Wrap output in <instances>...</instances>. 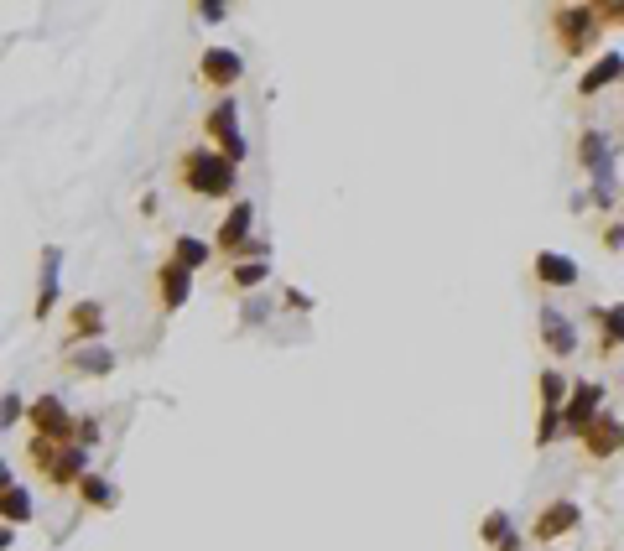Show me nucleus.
Wrapping results in <instances>:
<instances>
[{
	"label": "nucleus",
	"mask_w": 624,
	"mask_h": 551,
	"mask_svg": "<svg viewBox=\"0 0 624 551\" xmlns=\"http://www.w3.org/2000/svg\"><path fill=\"white\" fill-rule=\"evenodd\" d=\"M58 286H63V245H42L37 255V302H32V323H47L58 312Z\"/></svg>",
	"instance_id": "nucleus-11"
},
{
	"label": "nucleus",
	"mask_w": 624,
	"mask_h": 551,
	"mask_svg": "<svg viewBox=\"0 0 624 551\" xmlns=\"http://www.w3.org/2000/svg\"><path fill=\"white\" fill-rule=\"evenodd\" d=\"M11 541H16V531H11V526H0V551H11Z\"/></svg>",
	"instance_id": "nucleus-34"
},
{
	"label": "nucleus",
	"mask_w": 624,
	"mask_h": 551,
	"mask_svg": "<svg viewBox=\"0 0 624 551\" xmlns=\"http://www.w3.org/2000/svg\"><path fill=\"white\" fill-rule=\"evenodd\" d=\"M63 364L73 375H84V380H104V375H115V349L110 344H84V349H63Z\"/></svg>",
	"instance_id": "nucleus-17"
},
{
	"label": "nucleus",
	"mask_w": 624,
	"mask_h": 551,
	"mask_svg": "<svg viewBox=\"0 0 624 551\" xmlns=\"http://www.w3.org/2000/svg\"><path fill=\"white\" fill-rule=\"evenodd\" d=\"M177 182L203 203H224L234 188H240V167L214 146H188L177 156Z\"/></svg>",
	"instance_id": "nucleus-1"
},
{
	"label": "nucleus",
	"mask_w": 624,
	"mask_h": 551,
	"mask_svg": "<svg viewBox=\"0 0 624 551\" xmlns=\"http://www.w3.org/2000/svg\"><path fill=\"white\" fill-rule=\"evenodd\" d=\"M214 255H219L214 240H198V234H177V240H172V260H177V266H188L193 276H198Z\"/></svg>",
	"instance_id": "nucleus-22"
},
{
	"label": "nucleus",
	"mask_w": 624,
	"mask_h": 551,
	"mask_svg": "<svg viewBox=\"0 0 624 551\" xmlns=\"http://www.w3.org/2000/svg\"><path fill=\"white\" fill-rule=\"evenodd\" d=\"M604 385L598 380H572L567 390V406H562V437H583L598 416H604Z\"/></svg>",
	"instance_id": "nucleus-6"
},
{
	"label": "nucleus",
	"mask_w": 624,
	"mask_h": 551,
	"mask_svg": "<svg viewBox=\"0 0 624 551\" xmlns=\"http://www.w3.org/2000/svg\"><path fill=\"white\" fill-rule=\"evenodd\" d=\"M11 484H16V468H11V463H6V458H0V494H6V489H11Z\"/></svg>",
	"instance_id": "nucleus-33"
},
{
	"label": "nucleus",
	"mask_w": 624,
	"mask_h": 551,
	"mask_svg": "<svg viewBox=\"0 0 624 551\" xmlns=\"http://www.w3.org/2000/svg\"><path fill=\"white\" fill-rule=\"evenodd\" d=\"M260 318H266V302H260V297L245 302V323H260Z\"/></svg>",
	"instance_id": "nucleus-32"
},
{
	"label": "nucleus",
	"mask_w": 624,
	"mask_h": 551,
	"mask_svg": "<svg viewBox=\"0 0 624 551\" xmlns=\"http://www.w3.org/2000/svg\"><path fill=\"white\" fill-rule=\"evenodd\" d=\"M26 463L42 474V484H52V489H78V479L89 474V448H78V442H42V437H32L26 442Z\"/></svg>",
	"instance_id": "nucleus-2"
},
{
	"label": "nucleus",
	"mask_w": 624,
	"mask_h": 551,
	"mask_svg": "<svg viewBox=\"0 0 624 551\" xmlns=\"http://www.w3.org/2000/svg\"><path fill=\"white\" fill-rule=\"evenodd\" d=\"M224 16H229L224 0H203V6H198V21H224Z\"/></svg>",
	"instance_id": "nucleus-30"
},
{
	"label": "nucleus",
	"mask_w": 624,
	"mask_h": 551,
	"mask_svg": "<svg viewBox=\"0 0 624 551\" xmlns=\"http://www.w3.org/2000/svg\"><path fill=\"white\" fill-rule=\"evenodd\" d=\"M588 318H593V328H598V354L624 349V302H614V307H593Z\"/></svg>",
	"instance_id": "nucleus-19"
},
{
	"label": "nucleus",
	"mask_w": 624,
	"mask_h": 551,
	"mask_svg": "<svg viewBox=\"0 0 624 551\" xmlns=\"http://www.w3.org/2000/svg\"><path fill=\"white\" fill-rule=\"evenodd\" d=\"M281 302L292 307V312H312V297H307V292H297V286H286V292H281Z\"/></svg>",
	"instance_id": "nucleus-29"
},
{
	"label": "nucleus",
	"mask_w": 624,
	"mask_h": 551,
	"mask_svg": "<svg viewBox=\"0 0 624 551\" xmlns=\"http://www.w3.org/2000/svg\"><path fill=\"white\" fill-rule=\"evenodd\" d=\"M552 26H557L562 58H588L604 42V21H598L593 6H562V11H552Z\"/></svg>",
	"instance_id": "nucleus-3"
},
{
	"label": "nucleus",
	"mask_w": 624,
	"mask_h": 551,
	"mask_svg": "<svg viewBox=\"0 0 624 551\" xmlns=\"http://www.w3.org/2000/svg\"><path fill=\"white\" fill-rule=\"evenodd\" d=\"M578 162L593 172H609V136L604 130H583L578 136Z\"/></svg>",
	"instance_id": "nucleus-25"
},
{
	"label": "nucleus",
	"mask_w": 624,
	"mask_h": 551,
	"mask_svg": "<svg viewBox=\"0 0 624 551\" xmlns=\"http://www.w3.org/2000/svg\"><path fill=\"white\" fill-rule=\"evenodd\" d=\"M583 526V505L578 500H552L536 520H531V541H541V546H552V541H562V536H572Z\"/></svg>",
	"instance_id": "nucleus-12"
},
{
	"label": "nucleus",
	"mask_w": 624,
	"mask_h": 551,
	"mask_svg": "<svg viewBox=\"0 0 624 551\" xmlns=\"http://www.w3.org/2000/svg\"><path fill=\"white\" fill-rule=\"evenodd\" d=\"M624 78V52H604V58H593V68L578 78V94L593 99V94H604L609 84H619Z\"/></svg>",
	"instance_id": "nucleus-18"
},
{
	"label": "nucleus",
	"mask_w": 624,
	"mask_h": 551,
	"mask_svg": "<svg viewBox=\"0 0 624 551\" xmlns=\"http://www.w3.org/2000/svg\"><path fill=\"white\" fill-rule=\"evenodd\" d=\"M598 240H604V250H624V224H609Z\"/></svg>",
	"instance_id": "nucleus-31"
},
{
	"label": "nucleus",
	"mask_w": 624,
	"mask_h": 551,
	"mask_svg": "<svg viewBox=\"0 0 624 551\" xmlns=\"http://www.w3.org/2000/svg\"><path fill=\"white\" fill-rule=\"evenodd\" d=\"M598 11V21H604V32L609 26H624V0H604V6H593Z\"/></svg>",
	"instance_id": "nucleus-28"
},
{
	"label": "nucleus",
	"mask_w": 624,
	"mask_h": 551,
	"mask_svg": "<svg viewBox=\"0 0 624 551\" xmlns=\"http://www.w3.org/2000/svg\"><path fill=\"white\" fill-rule=\"evenodd\" d=\"M193 297V271L177 266V260L167 255L162 266H156V302H162V312H182Z\"/></svg>",
	"instance_id": "nucleus-13"
},
{
	"label": "nucleus",
	"mask_w": 624,
	"mask_h": 551,
	"mask_svg": "<svg viewBox=\"0 0 624 551\" xmlns=\"http://www.w3.org/2000/svg\"><path fill=\"white\" fill-rule=\"evenodd\" d=\"M531 276H536L541 286H552V292H557V286L567 292V286H578V281H583L578 260H572V255H562V250H541V255L531 260Z\"/></svg>",
	"instance_id": "nucleus-16"
},
{
	"label": "nucleus",
	"mask_w": 624,
	"mask_h": 551,
	"mask_svg": "<svg viewBox=\"0 0 624 551\" xmlns=\"http://www.w3.org/2000/svg\"><path fill=\"white\" fill-rule=\"evenodd\" d=\"M78 505H84V510H115L120 505V489H115V479H104V474H94V468H89V474L84 479H78Z\"/></svg>",
	"instance_id": "nucleus-20"
},
{
	"label": "nucleus",
	"mask_w": 624,
	"mask_h": 551,
	"mask_svg": "<svg viewBox=\"0 0 624 551\" xmlns=\"http://www.w3.org/2000/svg\"><path fill=\"white\" fill-rule=\"evenodd\" d=\"M37 515V500H32V489H26V484H11L6 494H0V526H26V520H32Z\"/></svg>",
	"instance_id": "nucleus-21"
},
{
	"label": "nucleus",
	"mask_w": 624,
	"mask_h": 551,
	"mask_svg": "<svg viewBox=\"0 0 624 551\" xmlns=\"http://www.w3.org/2000/svg\"><path fill=\"white\" fill-rule=\"evenodd\" d=\"M104 328H110V318H104V302H94V297H78V302L63 312V349L104 344Z\"/></svg>",
	"instance_id": "nucleus-7"
},
{
	"label": "nucleus",
	"mask_w": 624,
	"mask_h": 551,
	"mask_svg": "<svg viewBox=\"0 0 624 551\" xmlns=\"http://www.w3.org/2000/svg\"><path fill=\"white\" fill-rule=\"evenodd\" d=\"M536 323H541V344H546V354H552V359H572V354H578V323H572V318H562L557 307H541Z\"/></svg>",
	"instance_id": "nucleus-14"
},
{
	"label": "nucleus",
	"mask_w": 624,
	"mask_h": 551,
	"mask_svg": "<svg viewBox=\"0 0 624 551\" xmlns=\"http://www.w3.org/2000/svg\"><path fill=\"white\" fill-rule=\"evenodd\" d=\"M78 448H89L94 453V442H99V416H78V432H73Z\"/></svg>",
	"instance_id": "nucleus-27"
},
{
	"label": "nucleus",
	"mask_w": 624,
	"mask_h": 551,
	"mask_svg": "<svg viewBox=\"0 0 624 551\" xmlns=\"http://www.w3.org/2000/svg\"><path fill=\"white\" fill-rule=\"evenodd\" d=\"M578 442H583V453H588L593 463L619 458V453H624V422H619L614 411H604V416H598V422H593V427H588Z\"/></svg>",
	"instance_id": "nucleus-15"
},
{
	"label": "nucleus",
	"mask_w": 624,
	"mask_h": 551,
	"mask_svg": "<svg viewBox=\"0 0 624 551\" xmlns=\"http://www.w3.org/2000/svg\"><path fill=\"white\" fill-rule=\"evenodd\" d=\"M26 411H32V401H21V390H6V396H0V432L26 422Z\"/></svg>",
	"instance_id": "nucleus-26"
},
{
	"label": "nucleus",
	"mask_w": 624,
	"mask_h": 551,
	"mask_svg": "<svg viewBox=\"0 0 624 551\" xmlns=\"http://www.w3.org/2000/svg\"><path fill=\"white\" fill-rule=\"evenodd\" d=\"M520 531H515V520H510V510H489L484 520H479V541L489 546V551H505L510 541H515Z\"/></svg>",
	"instance_id": "nucleus-23"
},
{
	"label": "nucleus",
	"mask_w": 624,
	"mask_h": 551,
	"mask_svg": "<svg viewBox=\"0 0 624 551\" xmlns=\"http://www.w3.org/2000/svg\"><path fill=\"white\" fill-rule=\"evenodd\" d=\"M271 281V260H229V286L234 292H260Z\"/></svg>",
	"instance_id": "nucleus-24"
},
{
	"label": "nucleus",
	"mask_w": 624,
	"mask_h": 551,
	"mask_svg": "<svg viewBox=\"0 0 624 551\" xmlns=\"http://www.w3.org/2000/svg\"><path fill=\"white\" fill-rule=\"evenodd\" d=\"M250 240H255V203H250V198H234V203L224 208L219 229H214V250H219L224 260H234Z\"/></svg>",
	"instance_id": "nucleus-9"
},
{
	"label": "nucleus",
	"mask_w": 624,
	"mask_h": 551,
	"mask_svg": "<svg viewBox=\"0 0 624 551\" xmlns=\"http://www.w3.org/2000/svg\"><path fill=\"white\" fill-rule=\"evenodd\" d=\"M198 78H203V89H214V94L224 99V94H234V84L245 78V58H240L234 47H203Z\"/></svg>",
	"instance_id": "nucleus-10"
},
{
	"label": "nucleus",
	"mask_w": 624,
	"mask_h": 551,
	"mask_svg": "<svg viewBox=\"0 0 624 551\" xmlns=\"http://www.w3.org/2000/svg\"><path fill=\"white\" fill-rule=\"evenodd\" d=\"M536 390H541V422H536V448H552V442L562 437V406H567V390H572V380L557 370V364H546L541 370V380H536Z\"/></svg>",
	"instance_id": "nucleus-5"
},
{
	"label": "nucleus",
	"mask_w": 624,
	"mask_h": 551,
	"mask_svg": "<svg viewBox=\"0 0 624 551\" xmlns=\"http://www.w3.org/2000/svg\"><path fill=\"white\" fill-rule=\"evenodd\" d=\"M203 136H208V146L214 151H224L234 167L250 156V146H245V125H240V104H234V94H224V99H214L208 104V115H203Z\"/></svg>",
	"instance_id": "nucleus-4"
},
{
	"label": "nucleus",
	"mask_w": 624,
	"mask_h": 551,
	"mask_svg": "<svg viewBox=\"0 0 624 551\" xmlns=\"http://www.w3.org/2000/svg\"><path fill=\"white\" fill-rule=\"evenodd\" d=\"M26 427H32V437H42V442H73L78 416L68 411L63 396H37L32 411H26Z\"/></svg>",
	"instance_id": "nucleus-8"
}]
</instances>
